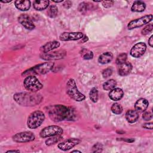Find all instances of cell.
Segmentation results:
<instances>
[{
    "instance_id": "cell-2",
    "label": "cell",
    "mask_w": 153,
    "mask_h": 153,
    "mask_svg": "<svg viewBox=\"0 0 153 153\" xmlns=\"http://www.w3.org/2000/svg\"><path fill=\"white\" fill-rule=\"evenodd\" d=\"M42 96L40 94L33 92H20L13 95L14 101L22 106H34L39 104L42 100Z\"/></svg>"
},
{
    "instance_id": "cell-11",
    "label": "cell",
    "mask_w": 153,
    "mask_h": 153,
    "mask_svg": "<svg viewBox=\"0 0 153 153\" xmlns=\"http://www.w3.org/2000/svg\"><path fill=\"white\" fill-rule=\"evenodd\" d=\"M146 50V45L142 42L136 43L130 50V55L135 58H139L143 56Z\"/></svg>"
},
{
    "instance_id": "cell-27",
    "label": "cell",
    "mask_w": 153,
    "mask_h": 153,
    "mask_svg": "<svg viewBox=\"0 0 153 153\" xmlns=\"http://www.w3.org/2000/svg\"><path fill=\"white\" fill-rule=\"evenodd\" d=\"M89 97L90 100L93 102L96 103L98 100V90L96 88L93 87L91 89L90 93H89Z\"/></svg>"
},
{
    "instance_id": "cell-40",
    "label": "cell",
    "mask_w": 153,
    "mask_h": 153,
    "mask_svg": "<svg viewBox=\"0 0 153 153\" xmlns=\"http://www.w3.org/2000/svg\"><path fill=\"white\" fill-rule=\"evenodd\" d=\"M81 39H82V42H87V41L88 40V38L87 36L84 35L83 38H82Z\"/></svg>"
},
{
    "instance_id": "cell-24",
    "label": "cell",
    "mask_w": 153,
    "mask_h": 153,
    "mask_svg": "<svg viewBox=\"0 0 153 153\" xmlns=\"http://www.w3.org/2000/svg\"><path fill=\"white\" fill-rule=\"evenodd\" d=\"M117 85V81L114 79H110L105 82L103 84V88L106 91H111Z\"/></svg>"
},
{
    "instance_id": "cell-4",
    "label": "cell",
    "mask_w": 153,
    "mask_h": 153,
    "mask_svg": "<svg viewBox=\"0 0 153 153\" xmlns=\"http://www.w3.org/2000/svg\"><path fill=\"white\" fill-rule=\"evenodd\" d=\"M66 93L73 100L76 102H81L85 99V96L78 89L75 80L73 78L68 79L66 83Z\"/></svg>"
},
{
    "instance_id": "cell-18",
    "label": "cell",
    "mask_w": 153,
    "mask_h": 153,
    "mask_svg": "<svg viewBox=\"0 0 153 153\" xmlns=\"http://www.w3.org/2000/svg\"><path fill=\"white\" fill-rule=\"evenodd\" d=\"M132 69V65L129 62H124L120 65L118 68V74L121 76H126L130 73Z\"/></svg>"
},
{
    "instance_id": "cell-19",
    "label": "cell",
    "mask_w": 153,
    "mask_h": 153,
    "mask_svg": "<svg viewBox=\"0 0 153 153\" xmlns=\"http://www.w3.org/2000/svg\"><path fill=\"white\" fill-rule=\"evenodd\" d=\"M16 7L21 11H27L30 8L31 2L27 0H17L14 2Z\"/></svg>"
},
{
    "instance_id": "cell-16",
    "label": "cell",
    "mask_w": 153,
    "mask_h": 153,
    "mask_svg": "<svg viewBox=\"0 0 153 153\" xmlns=\"http://www.w3.org/2000/svg\"><path fill=\"white\" fill-rule=\"evenodd\" d=\"M148 101L144 98H140L138 99L134 105L135 110L139 112H143L145 111L148 106Z\"/></svg>"
},
{
    "instance_id": "cell-25",
    "label": "cell",
    "mask_w": 153,
    "mask_h": 153,
    "mask_svg": "<svg viewBox=\"0 0 153 153\" xmlns=\"http://www.w3.org/2000/svg\"><path fill=\"white\" fill-rule=\"evenodd\" d=\"M63 139V137L60 135H56L51 136L45 141V143L47 146H50L53 144L56 143Z\"/></svg>"
},
{
    "instance_id": "cell-31",
    "label": "cell",
    "mask_w": 153,
    "mask_h": 153,
    "mask_svg": "<svg viewBox=\"0 0 153 153\" xmlns=\"http://www.w3.org/2000/svg\"><path fill=\"white\" fill-rule=\"evenodd\" d=\"M127 58V56L126 53H121L117 56V59H116V63L117 65H120L126 62Z\"/></svg>"
},
{
    "instance_id": "cell-29",
    "label": "cell",
    "mask_w": 153,
    "mask_h": 153,
    "mask_svg": "<svg viewBox=\"0 0 153 153\" xmlns=\"http://www.w3.org/2000/svg\"><path fill=\"white\" fill-rule=\"evenodd\" d=\"M111 111L115 114H120L123 112V107L120 104L118 103H115L112 104L111 106Z\"/></svg>"
},
{
    "instance_id": "cell-9",
    "label": "cell",
    "mask_w": 153,
    "mask_h": 153,
    "mask_svg": "<svg viewBox=\"0 0 153 153\" xmlns=\"http://www.w3.org/2000/svg\"><path fill=\"white\" fill-rule=\"evenodd\" d=\"M13 141L17 143H25L35 140V136L31 131H22L17 133L13 136Z\"/></svg>"
},
{
    "instance_id": "cell-14",
    "label": "cell",
    "mask_w": 153,
    "mask_h": 153,
    "mask_svg": "<svg viewBox=\"0 0 153 153\" xmlns=\"http://www.w3.org/2000/svg\"><path fill=\"white\" fill-rule=\"evenodd\" d=\"M18 22L26 29L33 30L35 26L30 17L26 14H22L18 17Z\"/></svg>"
},
{
    "instance_id": "cell-21",
    "label": "cell",
    "mask_w": 153,
    "mask_h": 153,
    "mask_svg": "<svg viewBox=\"0 0 153 153\" xmlns=\"http://www.w3.org/2000/svg\"><path fill=\"white\" fill-rule=\"evenodd\" d=\"M113 59V54L111 52H105L100 55L98 62L101 64H106L112 61Z\"/></svg>"
},
{
    "instance_id": "cell-8",
    "label": "cell",
    "mask_w": 153,
    "mask_h": 153,
    "mask_svg": "<svg viewBox=\"0 0 153 153\" xmlns=\"http://www.w3.org/2000/svg\"><path fill=\"white\" fill-rule=\"evenodd\" d=\"M152 14H148L142 16L139 19H136L130 21L127 25V28L129 30L136 29L148 24L152 20Z\"/></svg>"
},
{
    "instance_id": "cell-3",
    "label": "cell",
    "mask_w": 153,
    "mask_h": 153,
    "mask_svg": "<svg viewBox=\"0 0 153 153\" xmlns=\"http://www.w3.org/2000/svg\"><path fill=\"white\" fill-rule=\"evenodd\" d=\"M54 62H52L40 63L26 70L22 74V75L29 76L35 75H44L51 71L54 67Z\"/></svg>"
},
{
    "instance_id": "cell-34",
    "label": "cell",
    "mask_w": 153,
    "mask_h": 153,
    "mask_svg": "<svg viewBox=\"0 0 153 153\" xmlns=\"http://www.w3.org/2000/svg\"><path fill=\"white\" fill-rule=\"evenodd\" d=\"M142 118L145 121H150L152 118V115L149 111H144L142 114Z\"/></svg>"
},
{
    "instance_id": "cell-37",
    "label": "cell",
    "mask_w": 153,
    "mask_h": 153,
    "mask_svg": "<svg viewBox=\"0 0 153 153\" xmlns=\"http://www.w3.org/2000/svg\"><path fill=\"white\" fill-rule=\"evenodd\" d=\"M142 127L146 129L152 130L153 128V123H146L143 124Z\"/></svg>"
},
{
    "instance_id": "cell-15",
    "label": "cell",
    "mask_w": 153,
    "mask_h": 153,
    "mask_svg": "<svg viewBox=\"0 0 153 153\" xmlns=\"http://www.w3.org/2000/svg\"><path fill=\"white\" fill-rule=\"evenodd\" d=\"M60 47V42L57 41H49L40 47V51L41 53H47L57 48Z\"/></svg>"
},
{
    "instance_id": "cell-23",
    "label": "cell",
    "mask_w": 153,
    "mask_h": 153,
    "mask_svg": "<svg viewBox=\"0 0 153 153\" xmlns=\"http://www.w3.org/2000/svg\"><path fill=\"white\" fill-rule=\"evenodd\" d=\"M49 4V1L42 0V1H34L33 2V8L38 11H42L47 8Z\"/></svg>"
},
{
    "instance_id": "cell-7",
    "label": "cell",
    "mask_w": 153,
    "mask_h": 153,
    "mask_svg": "<svg viewBox=\"0 0 153 153\" xmlns=\"http://www.w3.org/2000/svg\"><path fill=\"white\" fill-rule=\"evenodd\" d=\"M63 132V128L56 125H51L43 128L39 132V136L42 138H46L56 135H61Z\"/></svg>"
},
{
    "instance_id": "cell-42",
    "label": "cell",
    "mask_w": 153,
    "mask_h": 153,
    "mask_svg": "<svg viewBox=\"0 0 153 153\" xmlns=\"http://www.w3.org/2000/svg\"><path fill=\"white\" fill-rule=\"evenodd\" d=\"M12 1L11 0V1H10V0H8V1H1V2H2V3H9V2H11Z\"/></svg>"
},
{
    "instance_id": "cell-28",
    "label": "cell",
    "mask_w": 153,
    "mask_h": 153,
    "mask_svg": "<svg viewBox=\"0 0 153 153\" xmlns=\"http://www.w3.org/2000/svg\"><path fill=\"white\" fill-rule=\"evenodd\" d=\"M58 13V8L56 5H51L49 7L48 11H47V14L48 16L51 18H54L57 16Z\"/></svg>"
},
{
    "instance_id": "cell-30",
    "label": "cell",
    "mask_w": 153,
    "mask_h": 153,
    "mask_svg": "<svg viewBox=\"0 0 153 153\" xmlns=\"http://www.w3.org/2000/svg\"><path fill=\"white\" fill-rule=\"evenodd\" d=\"M78 11L81 13H83L84 14L85 13L87 12V11L88 10H89V5H88V3L87 2H81L78 7Z\"/></svg>"
},
{
    "instance_id": "cell-32",
    "label": "cell",
    "mask_w": 153,
    "mask_h": 153,
    "mask_svg": "<svg viewBox=\"0 0 153 153\" xmlns=\"http://www.w3.org/2000/svg\"><path fill=\"white\" fill-rule=\"evenodd\" d=\"M103 150V145L100 143H95L93 147H92V150L91 151L93 152H101Z\"/></svg>"
},
{
    "instance_id": "cell-39",
    "label": "cell",
    "mask_w": 153,
    "mask_h": 153,
    "mask_svg": "<svg viewBox=\"0 0 153 153\" xmlns=\"http://www.w3.org/2000/svg\"><path fill=\"white\" fill-rule=\"evenodd\" d=\"M148 44L151 47H153V36L152 35H151L149 39H148Z\"/></svg>"
},
{
    "instance_id": "cell-26",
    "label": "cell",
    "mask_w": 153,
    "mask_h": 153,
    "mask_svg": "<svg viewBox=\"0 0 153 153\" xmlns=\"http://www.w3.org/2000/svg\"><path fill=\"white\" fill-rule=\"evenodd\" d=\"M80 54L82 59L84 60H90L92 59L93 57V53L91 51L87 50V49H82L80 51Z\"/></svg>"
},
{
    "instance_id": "cell-13",
    "label": "cell",
    "mask_w": 153,
    "mask_h": 153,
    "mask_svg": "<svg viewBox=\"0 0 153 153\" xmlns=\"http://www.w3.org/2000/svg\"><path fill=\"white\" fill-rule=\"evenodd\" d=\"M84 34L80 32H65L62 33L59 36V39L62 41H76L81 39L83 38Z\"/></svg>"
},
{
    "instance_id": "cell-10",
    "label": "cell",
    "mask_w": 153,
    "mask_h": 153,
    "mask_svg": "<svg viewBox=\"0 0 153 153\" xmlns=\"http://www.w3.org/2000/svg\"><path fill=\"white\" fill-rule=\"evenodd\" d=\"M66 52L65 50H59L58 51H55L51 53L48 52L47 53H41L40 54V57L44 60L51 61L63 59L66 56Z\"/></svg>"
},
{
    "instance_id": "cell-1",
    "label": "cell",
    "mask_w": 153,
    "mask_h": 153,
    "mask_svg": "<svg viewBox=\"0 0 153 153\" xmlns=\"http://www.w3.org/2000/svg\"><path fill=\"white\" fill-rule=\"evenodd\" d=\"M47 112L50 118L54 122L58 123L64 120L72 121L76 118L74 109L63 105H54L47 107Z\"/></svg>"
},
{
    "instance_id": "cell-6",
    "label": "cell",
    "mask_w": 153,
    "mask_h": 153,
    "mask_svg": "<svg viewBox=\"0 0 153 153\" xmlns=\"http://www.w3.org/2000/svg\"><path fill=\"white\" fill-rule=\"evenodd\" d=\"M24 87L28 91L36 93L42 88L43 85L34 75L27 76L23 81Z\"/></svg>"
},
{
    "instance_id": "cell-43",
    "label": "cell",
    "mask_w": 153,
    "mask_h": 153,
    "mask_svg": "<svg viewBox=\"0 0 153 153\" xmlns=\"http://www.w3.org/2000/svg\"><path fill=\"white\" fill-rule=\"evenodd\" d=\"M53 2H56V3H59V2H63V0H61V1H53Z\"/></svg>"
},
{
    "instance_id": "cell-22",
    "label": "cell",
    "mask_w": 153,
    "mask_h": 153,
    "mask_svg": "<svg viewBox=\"0 0 153 153\" xmlns=\"http://www.w3.org/2000/svg\"><path fill=\"white\" fill-rule=\"evenodd\" d=\"M146 8V4L142 1H134L131 10L133 12H142Z\"/></svg>"
},
{
    "instance_id": "cell-17",
    "label": "cell",
    "mask_w": 153,
    "mask_h": 153,
    "mask_svg": "<svg viewBox=\"0 0 153 153\" xmlns=\"http://www.w3.org/2000/svg\"><path fill=\"white\" fill-rule=\"evenodd\" d=\"M124 95V91L121 88H114L111 90L109 93V97L114 101L120 100Z\"/></svg>"
},
{
    "instance_id": "cell-5",
    "label": "cell",
    "mask_w": 153,
    "mask_h": 153,
    "mask_svg": "<svg viewBox=\"0 0 153 153\" xmlns=\"http://www.w3.org/2000/svg\"><path fill=\"white\" fill-rule=\"evenodd\" d=\"M45 118L44 112L40 110L32 112L28 117L27 126L30 129H35L39 127Z\"/></svg>"
},
{
    "instance_id": "cell-36",
    "label": "cell",
    "mask_w": 153,
    "mask_h": 153,
    "mask_svg": "<svg viewBox=\"0 0 153 153\" xmlns=\"http://www.w3.org/2000/svg\"><path fill=\"white\" fill-rule=\"evenodd\" d=\"M114 3V1H102V5L105 8H109L111 7H112Z\"/></svg>"
},
{
    "instance_id": "cell-35",
    "label": "cell",
    "mask_w": 153,
    "mask_h": 153,
    "mask_svg": "<svg viewBox=\"0 0 153 153\" xmlns=\"http://www.w3.org/2000/svg\"><path fill=\"white\" fill-rule=\"evenodd\" d=\"M112 74V70L111 68H106L104 69L102 72V76L105 78H106L111 76Z\"/></svg>"
},
{
    "instance_id": "cell-20",
    "label": "cell",
    "mask_w": 153,
    "mask_h": 153,
    "mask_svg": "<svg viewBox=\"0 0 153 153\" xmlns=\"http://www.w3.org/2000/svg\"><path fill=\"white\" fill-rule=\"evenodd\" d=\"M139 114L136 110L129 109L126 113V119L129 123H134L139 118Z\"/></svg>"
},
{
    "instance_id": "cell-44",
    "label": "cell",
    "mask_w": 153,
    "mask_h": 153,
    "mask_svg": "<svg viewBox=\"0 0 153 153\" xmlns=\"http://www.w3.org/2000/svg\"><path fill=\"white\" fill-rule=\"evenodd\" d=\"M81 152L80 151H78V150H74V151H72V152Z\"/></svg>"
},
{
    "instance_id": "cell-41",
    "label": "cell",
    "mask_w": 153,
    "mask_h": 153,
    "mask_svg": "<svg viewBox=\"0 0 153 153\" xmlns=\"http://www.w3.org/2000/svg\"><path fill=\"white\" fill-rule=\"evenodd\" d=\"M6 152H20L19 150H8Z\"/></svg>"
},
{
    "instance_id": "cell-33",
    "label": "cell",
    "mask_w": 153,
    "mask_h": 153,
    "mask_svg": "<svg viewBox=\"0 0 153 153\" xmlns=\"http://www.w3.org/2000/svg\"><path fill=\"white\" fill-rule=\"evenodd\" d=\"M153 29V25L152 23H150L148 24V25H146L141 31V33L142 35H147L148 33H149V32H152Z\"/></svg>"
},
{
    "instance_id": "cell-38",
    "label": "cell",
    "mask_w": 153,
    "mask_h": 153,
    "mask_svg": "<svg viewBox=\"0 0 153 153\" xmlns=\"http://www.w3.org/2000/svg\"><path fill=\"white\" fill-rule=\"evenodd\" d=\"M72 4V3L71 1H65V2L63 3V7H64L65 8L68 9V8H69L71 7Z\"/></svg>"
},
{
    "instance_id": "cell-12",
    "label": "cell",
    "mask_w": 153,
    "mask_h": 153,
    "mask_svg": "<svg viewBox=\"0 0 153 153\" xmlns=\"http://www.w3.org/2000/svg\"><path fill=\"white\" fill-rule=\"evenodd\" d=\"M81 140L78 138H69L58 144V148L62 151H68L78 145Z\"/></svg>"
}]
</instances>
